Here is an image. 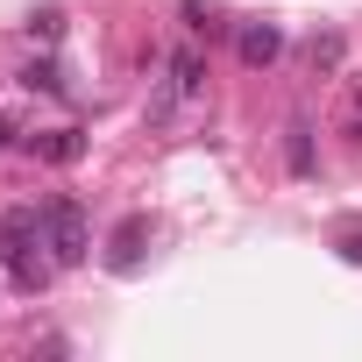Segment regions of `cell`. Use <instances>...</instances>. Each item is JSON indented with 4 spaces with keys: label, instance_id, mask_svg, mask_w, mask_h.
Instances as JSON below:
<instances>
[{
    "label": "cell",
    "instance_id": "1",
    "mask_svg": "<svg viewBox=\"0 0 362 362\" xmlns=\"http://www.w3.org/2000/svg\"><path fill=\"white\" fill-rule=\"evenodd\" d=\"M43 249H50L57 270L86 263V214H78V199H50L43 206Z\"/></svg>",
    "mask_w": 362,
    "mask_h": 362
},
{
    "label": "cell",
    "instance_id": "2",
    "mask_svg": "<svg viewBox=\"0 0 362 362\" xmlns=\"http://www.w3.org/2000/svg\"><path fill=\"white\" fill-rule=\"evenodd\" d=\"M36 249H43V242H15V249H0V256H8V277H15L22 291H43V284H50V270H57V263H43Z\"/></svg>",
    "mask_w": 362,
    "mask_h": 362
},
{
    "label": "cell",
    "instance_id": "3",
    "mask_svg": "<svg viewBox=\"0 0 362 362\" xmlns=\"http://www.w3.org/2000/svg\"><path fill=\"white\" fill-rule=\"evenodd\" d=\"M199 86H206V57H199L192 43L170 50V86H163V93H170V100H199Z\"/></svg>",
    "mask_w": 362,
    "mask_h": 362
},
{
    "label": "cell",
    "instance_id": "4",
    "mask_svg": "<svg viewBox=\"0 0 362 362\" xmlns=\"http://www.w3.org/2000/svg\"><path fill=\"white\" fill-rule=\"evenodd\" d=\"M142 242H149V221H142V214H128V221L114 228V249H107V263H114V270H135V263H142Z\"/></svg>",
    "mask_w": 362,
    "mask_h": 362
},
{
    "label": "cell",
    "instance_id": "5",
    "mask_svg": "<svg viewBox=\"0 0 362 362\" xmlns=\"http://www.w3.org/2000/svg\"><path fill=\"white\" fill-rule=\"evenodd\" d=\"M29 149H36L43 163H78V156H86V135H78V128H50V135H29Z\"/></svg>",
    "mask_w": 362,
    "mask_h": 362
},
{
    "label": "cell",
    "instance_id": "6",
    "mask_svg": "<svg viewBox=\"0 0 362 362\" xmlns=\"http://www.w3.org/2000/svg\"><path fill=\"white\" fill-rule=\"evenodd\" d=\"M277 50H284V36H277L270 22H249V29H242V64H270Z\"/></svg>",
    "mask_w": 362,
    "mask_h": 362
},
{
    "label": "cell",
    "instance_id": "7",
    "mask_svg": "<svg viewBox=\"0 0 362 362\" xmlns=\"http://www.w3.org/2000/svg\"><path fill=\"white\" fill-rule=\"evenodd\" d=\"M284 163H291L298 177L313 170V128H305V121H291V142H284Z\"/></svg>",
    "mask_w": 362,
    "mask_h": 362
},
{
    "label": "cell",
    "instance_id": "8",
    "mask_svg": "<svg viewBox=\"0 0 362 362\" xmlns=\"http://www.w3.org/2000/svg\"><path fill=\"white\" fill-rule=\"evenodd\" d=\"M22 86H29V93H64V71H57L50 57H36V64L22 71Z\"/></svg>",
    "mask_w": 362,
    "mask_h": 362
},
{
    "label": "cell",
    "instance_id": "9",
    "mask_svg": "<svg viewBox=\"0 0 362 362\" xmlns=\"http://www.w3.org/2000/svg\"><path fill=\"white\" fill-rule=\"evenodd\" d=\"M177 15H185V29H199V36H214V29H221L206 0H177Z\"/></svg>",
    "mask_w": 362,
    "mask_h": 362
},
{
    "label": "cell",
    "instance_id": "10",
    "mask_svg": "<svg viewBox=\"0 0 362 362\" xmlns=\"http://www.w3.org/2000/svg\"><path fill=\"white\" fill-rule=\"evenodd\" d=\"M57 29H64V15H57V8H43V15L29 22V36H36V43H57Z\"/></svg>",
    "mask_w": 362,
    "mask_h": 362
},
{
    "label": "cell",
    "instance_id": "11",
    "mask_svg": "<svg viewBox=\"0 0 362 362\" xmlns=\"http://www.w3.org/2000/svg\"><path fill=\"white\" fill-rule=\"evenodd\" d=\"M341 256H348V263H362V235H348V242H341Z\"/></svg>",
    "mask_w": 362,
    "mask_h": 362
},
{
    "label": "cell",
    "instance_id": "12",
    "mask_svg": "<svg viewBox=\"0 0 362 362\" xmlns=\"http://www.w3.org/2000/svg\"><path fill=\"white\" fill-rule=\"evenodd\" d=\"M8 142H15V121H0V149H8Z\"/></svg>",
    "mask_w": 362,
    "mask_h": 362
},
{
    "label": "cell",
    "instance_id": "13",
    "mask_svg": "<svg viewBox=\"0 0 362 362\" xmlns=\"http://www.w3.org/2000/svg\"><path fill=\"white\" fill-rule=\"evenodd\" d=\"M355 142H362V121H355Z\"/></svg>",
    "mask_w": 362,
    "mask_h": 362
}]
</instances>
